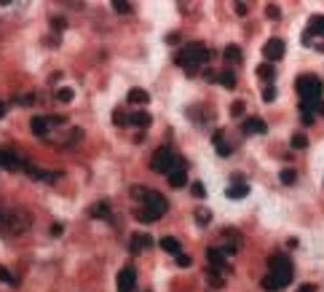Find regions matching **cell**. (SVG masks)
<instances>
[{"label": "cell", "mask_w": 324, "mask_h": 292, "mask_svg": "<svg viewBox=\"0 0 324 292\" xmlns=\"http://www.w3.org/2000/svg\"><path fill=\"white\" fill-rule=\"evenodd\" d=\"M113 8L118 11V14H129V11H131V6H129V3H121V0H115Z\"/></svg>", "instance_id": "30"}, {"label": "cell", "mask_w": 324, "mask_h": 292, "mask_svg": "<svg viewBox=\"0 0 324 292\" xmlns=\"http://www.w3.org/2000/svg\"><path fill=\"white\" fill-rule=\"evenodd\" d=\"M214 145H217V153H220V156H231V150H233V148L222 139V132L214 134Z\"/></svg>", "instance_id": "23"}, {"label": "cell", "mask_w": 324, "mask_h": 292, "mask_svg": "<svg viewBox=\"0 0 324 292\" xmlns=\"http://www.w3.org/2000/svg\"><path fill=\"white\" fill-rule=\"evenodd\" d=\"M262 99H266V102H273V99H276V89H273V86H266V91H262Z\"/></svg>", "instance_id": "32"}, {"label": "cell", "mask_w": 324, "mask_h": 292, "mask_svg": "<svg viewBox=\"0 0 324 292\" xmlns=\"http://www.w3.org/2000/svg\"><path fill=\"white\" fill-rule=\"evenodd\" d=\"M56 99L59 102H70V99H73V89H59L56 91Z\"/></svg>", "instance_id": "28"}, {"label": "cell", "mask_w": 324, "mask_h": 292, "mask_svg": "<svg viewBox=\"0 0 324 292\" xmlns=\"http://www.w3.org/2000/svg\"><path fill=\"white\" fill-rule=\"evenodd\" d=\"M303 123H306V126L314 123V113H303Z\"/></svg>", "instance_id": "39"}, {"label": "cell", "mask_w": 324, "mask_h": 292, "mask_svg": "<svg viewBox=\"0 0 324 292\" xmlns=\"http://www.w3.org/2000/svg\"><path fill=\"white\" fill-rule=\"evenodd\" d=\"M207 260H209V265H214V268H217V271H225V255L217 249V247H209L207 249Z\"/></svg>", "instance_id": "13"}, {"label": "cell", "mask_w": 324, "mask_h": 292, "mask_svg": "<svg viewBox=\"0 0 324 292\" xmlns=\"http://www.w3.org/2000/svg\"><path fill=\"white\" fill-rule=\"evenodd\" d=\"M67 25H65V19H54V30H65Z\"/></svg>", "instance_id": "41"}, {"label": "cell", "mask_w": 324, "mask_h": 292, "mask_svg": "<svg viewBox=\"0 0 324 292\" xmlns=\"http://www.w3.org/2000/svg\"><path fill=\"white\" fill-rule=\"evenodd\" d=\"M148 247H153V236H150V233H134L131 241H129V249L134 255H139L142 249H148Z\"/></svg>", "instance_id": "9"}, {"label": "cell", "mask_w": 324, "mask_h": 292, "mask_svg": "<svg viewBox=\"0 0 324 292\" xmlns=\"http://www.w3.org/2000/svg\"><path fill=\"white\" fill-rule=\"evenodd\" d=\"M241 132L244 134H266L268 126H266V121H262V118H244Z\"/></svg>", "instance_id": "12"}, {"label": "cell", "mask_w": 324, "mask_h": 292, "mask_svg": "<svg viewBox=\"0 0 324 292\" xmlns=\"http://www.w3.org/2000/svg\"><path fill=\"white\" fill-rule=\"evenodd\" d=\"M115 123H118V126H124V123H126V118H124V113H121V110H115Z\"/></svg>", "instance_id": "38"}, {"label": "cell", "mask_w": 324, "mask_h": 292, "mask_svg": "<svg viewBox=\"0 0 324 292\" xmlns=\"http://www.w3.org/2000/svg\"><path fill=\"white\" fill-rule=\"evenodd\" d=\"M198 223H201V225L209 223V212H207V209H198Z\"/></svg>", "instance_id": "37"}, {"label": "cell", "mask_w": 324, "mask_h": 292, "mask_svg": "<svg viewBox=\"0 0 324 292\" xmlns=\"http://www.w3.org/2000/svg\"><path fill=\"white\" fill-rule=\"evenodd\" d=\"M3 115H6V105L0 102V118H3Z\"/></svg>", "instance_id": "43"}, {"label": "cell", "mask_w": 324, "mask_h": 292, "mask_svg": "<svg viewBox=\"0 0 324 292\" xmlns=\"http://www.w3.org/2000/svg\"><path fill=\"white\" fill-rule=\"evenodd\" d=\"M51 233H54V236H59V233H62V225H59V223H54V228H51Z\"/></svg>", "instance_id": "42"}, {"label": "cell", "mask_w": 324, "mask_h": 292, "mask_svg": "<svg viewBox=\"0 0 324 292\" xmlns=\"http://www.w3.org/2000/svg\"><path fill=\"white\" fill-rule=\"evenodd\" d=\"M257 78H262V80H266V84L271 86V84H273V78H276L273 65H268V62H266V65H260V67H257Z\"/></svg>", "instance_id": "20"}, {"label": "cell", "mask_w": 324, "mask_h": 292, "mask_svg": "<svg viewBox=\"0 0 324 292\" xmlns=\"http://www.w3.org/2000/svg\"><path fill=\"white\" fill-rule=\"evenodd\" d=\"M110 215V201H97L91 206V217H107Z\"/></svg>", "instance_id": "22"}, {"label": "cell", "mask_w": 324, "mask_h": 292, "mask_svg": "<svg viewBox=\"0 0 324 292\" xmlns=\"http://www.w3.org/2000/svg\"><path fill=\"white\" fill-rule=\"evenodd\" d=\"M174 153H172V148H158L155 150V156H153V161H150V169L153 172H158V174H169L172 172V166H174Z\"/></svg>", "instance_id": "5"}, {"label": "cell", "mask_w": 324, "mask_h": 292, "mask_svg": "<svg viewBox=\"0 0 324 292\" xmlns=\"http://www.w3.org/2000/svg\"><path fill=\"white\" fill-rule=\"evenodd\" d=\"M150 113H145V110H137L134 115H129V123H134V126H142V129H145V126H150Z\"/></svg>", "instance_id": "16"}, {"label": "cell", "mask_w": 324, "mask_h": 292, "mask_svg": "<svg viewBox=\"0 0 324 292\" xmlns=\"http://www.w3.org/2000/svg\"><path fill=\"white\" fill-rule=\"evenodd\" d=\"M209 56H212V51H209L204 43H188V46H183V49L177 51L174 62L183 67L188 75H196V73H198V67L207 62Z\"/></svg>", "instance_id": "2"}, {"label": "cell", "mask_w": 324, "mask_h": 292, "mask_svg": "<svg viewBox=\"0 0 324 292\" xmlns=\"http://www.w3.org/2000/svg\"><path fill=\"white\" fill-rule=\"evenodd\" d=\"M0 282H6V284H14V276L8 274V268L0 265Z\"/></svg>", "instance_id": "29"}, {"label": "cell", "mask_w": 324, "mask_h": 292, "mask_svg": "<svg viewBox=\"0 0 324 292\" xmlns=\"http://www.w3.org/2000/svg\"><path fill=\"white\" fill-rule=\"evenodd\" d=\"M311 35H316V38H324V16H311L308 27H306V38H303V43H311Z\"/></svg>", "instance_id": "11"}, {"label": "cell", "mask_w": 324, "mask_h": 292, "mask_svg": "<svg viewBox=\"0 0 324 292\" xmlns=\"http://www.w3.org/2000/svg\"><path fill=\"white\" fill-rule=\"evenodd\" d=\"M217 80H220L225 89H233V86H236V75H233V70H222V73H217Z\"/></svg>", "instance_id": "21"}, {"label": "cell", "mask_w": 324, "mask_h": 292, "mask_svg": "<svg viewBox=\"0 0 324 292\" xmlns=\"http://www.w3.org/2000/svg\"><path fill=\"white\" fill-rule=\"evenodd\" d=\"M161 249L164 252H169V255H183V244H179V239H172V236H164L161 239Z\"/></svg>", "instance_id": "14"}, {"label": "cell", "mask_w": 324, "mask_h": 292, "mask_svg": "<svg viewBox=\"0 0 324 292\" xmlns=\"http://www.w3.org/2000/svg\"><path fill=\"white\" fill-rule=\"evenodd\" d=\"M297 292H316V287H314V284H300Z\"/></svg>", "instance_id": "40"}, {"label": "cell", "mask_w": 324, "mask_h": 292, "mask_svg": "<svg viewBox=\"0 0 324 292\" xmlns=\"http://www.w3.org/2000/svg\"><path fill=\"white\" fill-rule=\"evenodd\" d=\"M142 204H145L148 212L158 215V217H164V215H166V209H169V201H166V198H164L158 191H148L145 198H142Z\"/></svg>", "instance_id": "6"}, {"label": "cell", "mask_w": 324, "mask_h": 292, "mask_svg": "<svg viewBox=\"0 0 324 292\" xmlns=\"http://www.w3.org/2000/svg\"><path fill=\"white\" fill-rule=\"evenodd\" d=\"M266 11H268V19H279V16H281V11H279V6H273V3H271V6L266 8Z\"/></svg>", "instance_id": "34"}, {"label": "cell", "mask_w": 324, "mask_h": 292, "mask_svg": "<svg viewBox=\"0 0 324 292\" xmlns=\"http://www.w3.org/2000/svg\"><path fill=\"white\" fill-rule=\"evenodd\" d=\"M284 40H279V38H271L266 46H262V54H266V59H268V65L271 62H276V59H281L284 56Z\"/></svg>", "instance_id": "8"}, {"label": "cell", "mask_w": 324, "mask_h": 292, "mask_svg": "<svg viewBox=\"0 0 324 292\" xmlns=\"http://www.w3.org/2000/svg\"><path fill=\"white\" fill-rule=\"evenodd\" d=\"M30 129H32V134L35 137H46V134H49V129H51V126H49V121H46V118H32L30 121Z\"/></svg>", "instance_id": "15"}, {"label": "cell", "mask_w": 324, "mask_h": 292, "mask_svg": "<svg viewBox=\"0 0 324 292\" xmlns=\"http://www.w3.org/2000/svg\"><path fill=\"white\" fill-rule=\"evenodd\" d=\"M0 215H3V206H0Z\"/></svg>", "instance_id": "44"}, {"label": "cell", "mask_w": 324, "mask_h": 292, "mask_svg": "<svg viewBox=\"0 0 324 292\" xmlns=\"http://www.w3.org/2000/svg\"><path fill=\"white\" fill-rule=\"evenodd\" d=\"M262 289H266V292H279V284H276L271 276H266V279H262Z\"/></svg>", "instance_id": "27"}, {"label": "cell", "mask_w": 324, "mask_h": 292, "mask_svg": "<svg viewBox=\"0 0 324 292\" xmlns=\"http://www.w3.org/2000/svg\"><path fill=\"white\" fill-rule=\"evenodd\" d=\"M30 212L27 209H6L3 206V215H0V233L6 236H14V233H22L30 228Z\"/></svg>", "instance_id": "3"}, {"label": "cell", "mask_w": 324, "mask_h": 292, "mask_svg": "<svg viewBox=\"0 0 324 292\" xmlns=\"http://www.w3.org/2000/svg\"><path fill=\"white\" fill-rule=\"evenodd\" d=\"M295 89L300 94V110L303 113H324V99H321V91L324 84L316 75H300L295 80Z\"/></svg>", "instance_id": "1"}, {"label": "cell", "mask_w": 324, "mask_h": 292, "mask_svg": "<svg viewBox=\"0 0 324 292\" xmlns=\"http://www.w3.org/2000/svg\"><path fill=\"white\" fill-rule=\"evenodd\" d=\"M268 268H271V279L276 284H279V289L284 287H290L292 284V263L287 255H271V260H268Z\"/></svg>", "instance_id": "4"}, {"label": "cell", "mask_w": 324, "mask_h": 292, "mask_svg": "<svg viewBox=\"0 0 324 292\" xmlns=\"http://www.w3.org/2000/svg\"><path fill=\"white\" fill-rule=\"evenodd\" d=\"M22 163H25V161H22L16 153H11V150H0V166H3V169H8V172H19V169H22Z\"/></svg>", "instance_id": "10"}, {"label": "cell", "mask_w": 324, "mask_h": 292, "mask_svg": "<svg viewBox=\"0 0 324 292\" xmlns=\"http://www.w3.org/2000/svg\"><path fill=\"white\" fill-rule=\"evenodd\" d=\"M225 59L231 62V65H233V62L238 65V62L244 59V54H241V49H238L236 43H231V46H225Z\"/></svg>", "instance_id": "17"}, {"label": "cell", "mask_w": 324, "mask_h": 292, "mask_svg": "<svg viewBox=\"0 0 324 292\" xmlns=\"http://www.w3.org/2000/svg\"><path fill=\"white\" fill-rule=\"evenodd\" d=\"M137 287V268L126 265L121 274H118V292H134Z\"/></svg>", "instance_id": "7"}, {"label": "cell", "mask_w": 324, "mask_h": 292, "mask_svg": "<svg viewBox=\"0 0 324 292\" xmlns=\"http://www.w3.org/2000/svg\"><path fill=\"white\" fill-rule=\"evenodd\" d=\"M295 180H297L295 169H284V172H281V182H284V185H292Z\"/></svg>", "instance_id": "26"}, {"label": "cell", "mask_w": 324, "mask_h": 292, "mask_svg": "<svg viewBox=\"0 0 324 292\" xmlns=\"http://www.w3.org/2000/svg\"><path fill=\"white\" fill-rule=\"evenodd\" d=\"M129 102H134V105H145V102H150V94L145 89H131L129 91Z\"/></svg>", "instance_id": "18"}, {"label": "cell", "mask_w": 324, "mask_h": 292, "mask_svg": "<svg viewBox=\"0 0 324 292\" xmlns=\"http://www.w3.org/2000/svg\"><path fill=\"white\" fill-rule=\"evenodd\" d=\"M174 260H177V265H179V268H188L190 263H193V260H190V258H188V255H177V258H174Z\"/></svg>", "instance_id": "35"}, {"label": "cell", "mask_w": 324, "mask_h": 292, "mask_svg": "<svg viewBox=\"0 0 324 292\" xmlns=\"http://www.w3.org/2000/svg\"><path fill=\"white\" fill-rule=\"evenodd\" d=\"M134 217L139 220V223H155V220H158V215L148 212V209H137V212H134Z\"/></svg>", "instance_id": "25"}, {"label": "cell", "mask_w": 324, "mask_h": 292, "mask_svg": "<svg viewBox=\"0 0 324 292\" xmlns=\"http://www.w3.org/2000/svg\"><path fill=\"white\" fill-rule=\"evenodd\" d=\"M233 11H236V14H238V16H247V14H249V8H247V3H233Z\"/></svg>", "instance_id": "33"}, {"label": "cell", "mask_w": 324, "mask_h": 292, "mask_svg": "<svg viewBox=\"0 0 324 292\" xmlns=\"http://www.w3.org/2000/svg\"><path fill=\"white\" fill-rule=\"evenodd\" d=\"M290 145L295 148V150H303V148H308V137L306 134H292V139H290Z\"/></svg>", "instance_id": "24"}, {"label": "cell", "mask_w": 324, "mask_h": 292, "mask_svg": "<svg viewBox=\"0 0 324 292\" xmlns=\"http://www.w3.org/2000/svg\"><path fill=\"white\" fill-rule=\"evenodd\" d=\"M231 115L236 118V115H244V102H233L231 105Z\"/></svg>", "instance_id": "31"}, {"label": "cell", "mask_w": 324, "mask_h": 292, "mask_svg": "<svg viewBox=\"0 0 324 292\" xmlns=\"http://www.w3.org/2000/svg\"><path fill=\"white\" fill-rule=\"evenodd\" d=\"M193 196H196V198H204V196H207V191H204L201 182H193Z\"/></svg>", "instance_id": "36"}, {"label": "cell", "mask_w": 324, "mask_h": 292, "mask_svg": "<svg viewBox=\"0 0 324 292\" xmlns=\"http://www.w3.org/2000/svg\"><path fill=\"white\" fill-rule=\"evenodd\" d=\"M225 196L228 198H244V196H249V185H231V188L225 191Z\"/></svg>", "instance_id": "19"}]
</instances>
